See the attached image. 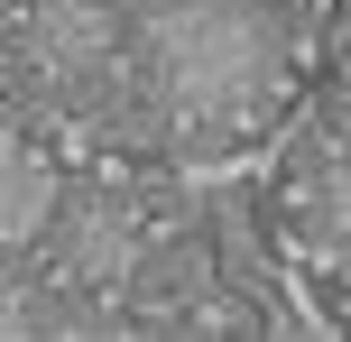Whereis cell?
Instances as JSON below:
<instances>
[{
    "mask_svg": "<svg viewBox=\"0 0 351 342\" xmlns=\"http://www.w3.org/2000/svg\"><path fill=\"white\" fill-rule=\"evenodd\" d=\"M324 232H333V250L351 269V158H333V176H324Z\"/></svg>",
    "mask_w": 351,
    "mask_h": 342,
    "instance_id": "4",
    "label": "cell"
},
{
    "mask_svg": "<svg viewBox=\"0 0 351 342\" xmlns=\"http://www.w3.org/2000/svg\"><path fill=\"white\" fill-rule=\"evenodd\" d=\"M139 250H148V232H139V213L121 195H84L74 204V222H65V278L74 287H130Z\"/></svg>",
    "mask_w": 351,
    "mask_h": 342,
    "instance_id": "1",
    "label": "cell"
},
{
    "mask_svg": "<svg viewBox=\"0 0 351 342\" xmlns=\"http://www.w3.org/2000/svg\"><path fill=\"white\" fill-rule=\"evenodd\" d=\"M28 47L47 56L56 74H93L121 47V19H111L102 0H28Z\"/></svg>",
    "mask_w": 351,
    "mask_h": 342,
    "instance_id": "2",
    "label": "cell"
},
{
    "mask_svg": "<svg viewBox=\"0 0 351 342\" xmlns=\"http://www.w3.org/2000/svg\"><path fill=\"white\" fill-rule=\"evenodd\" d=\"M47 213H56L47 158H37V148H10V250H28V241L47 232Z\"/></svg>",
    "mask_w": 351,
    "mask_h": 342,
    "instance_id": "3",
    "label": "cell"
}]
</instances>
